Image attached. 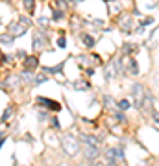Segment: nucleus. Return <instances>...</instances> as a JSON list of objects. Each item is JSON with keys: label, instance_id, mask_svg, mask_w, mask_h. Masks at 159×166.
Returning a JSON list of instances; mask_svg holds the SVG:
<instances>
[{"label": "nucleus", "instance_id": "f257e3e1", "mask_svg": "<svg viewBox=\"0 0 159 166\" xmlns=\"http://www.w3.org/2000/svg\"><path fill=\"white\" fill-rule=\"evenodd\" d=\"M61 150L69 157H76L80 153V142H78V139L72 137V135H63L61 137Z\"/></svg>", "mask_w": 159, "mask_h": 166}, {"label": "nucleus", "instance_id": "f03ea898", "mask_svg": "<svg viewBox=\"0 0 159 166\" xmlns=\"http://www.w3.org/2000/svg\"><path fill=\"white\" fill-rule=\"evenodd\" d=\"M130 92H132V96H133L135 109H141V105H143V100H144L146 87H144L141 81H135V83H132V87H130Z\"/></svg>", "mask_w": 159, "mask_h": 166}, {"label": "nucleus", "instance_id": "7ed1b4c3", "mask_svg": "<svg viewBox=\"0 0 159 166\" xmlns=\"http://www.w3.org/2000/svg\"><path fill=\"white\" fill-rule=\"evenodd\" d=\"M135 26H137V22L130 17V15H126V17H122V20L119 22V30L122 31V33H133L135 31Z\"/></svg>", "mask_w": 159, "mask_h": 166}, {"label": "nucleus", "instance_id": "20e7f679", "mask_svg": "<svg viewBox=\"0 0 159 166\" xmlns=\"http://www.w3.org/2000/svg\"><path fill=\"white\" fill-rule=\"evenodd\" d=\"M141 111L146 113V115H152L154 111V94L150 91L144 92V100H143V105H141Z\"/></svg>", "mask_w": 159, "mask_h": 166}, {"label": "nucleus", "instance_id": "39448f33", "mask_svg": "<svg viewBox=\"0 0 159 166\" xmlns=\"http://www.w3.org/2000/svg\"><path fill=\"white\" fill-rule=\"evenodd\" d=\"M137 52H139V44L137 43H124L122 48H120V55L122 57H132Z\"/></svg>", "mask_w": 159, "mask_h": 166}, {"label": "nucleus", "instance_id": "423d86ee", "mask_svg": "<svg viewBox=\"0 0 159 166\" xmlns=\"http://www.w3.org/2000/svg\"><path fill=\"white\" fill-rule=\"evenodd\" d=\"M28 28H30V20H28V18H20L19 24H13V33H15L17 37H20Z\"/></svg>", "mask_w": 159, "mask_h": 166}, {"label": "nucleus", "instance_id": "0eeeda50", "mask_svg": "<svg viewBox=\"0 0 159 166\" xmlns=\"http://www.w3.org/2000/svg\"><path fill=\"white\" fill-rule=\"evenodd\" d=\"M37 103H43V105H46L50 111H61V103L59 102H56V100H50V98H37Z\"/></svg>", "mask_w": 159, "mask_h": 166}, {"label": "nucleus", "instance_id": "6e6552de", "mask_svg": "<svg viewBox=\"0 0 159 166\" xmlns=\"http://www.w3.org/2000/svg\"><path fill=\"white\" fill-rule=\"evenodd\" d=\"M126 70H128V74H132V76H139V72H141L139 61H137L135 57H130V59H128V65H126Z\"/></svg>", "mask_w": 159, "mask_h": 166}, {"label": "nucleus", "instance_id": "1a4fd4ad", "mask_svg": "<svg viewBox=\"0 0 159 166\" xmlns=\"http://www.w3.org/2000/svg\"><path fill=\"white\" fill-rule=\"evenodd\" d=\"M117 74H119V72H117V67H115V63H109V65H106V72H104V79H106V81H113Z\"/></svg>", "mask_w": 159, "mask_h": 166}, {"label": "nucleus", "instance_id": "9d476101", "mask_svg": "<svg viewBox=\"0 0 159 166\" xmlns=\"http://www.w3.org/2000/svg\"><path fill=\"white\" fill-rule=\"evenodd\" d=\"M83 152H85V159H87V161H94V159L98 157V148L93 146V144H85Z\"/></svg>", "mask_w": 159, "mask_h": 166}, {"label": "nucleus", "instance_id": "9b49d317", "mask_svg": "<svg viewBox=\"0 0 159 166\" xmlns=\"http://www.w3.org/2000/svg\"><path fill=\"white\" fill-rule=\"evenodd\" d=\"M80 41H82V43L85 44V48H89V50H91V48L94 46V43H96V39H94L93 35H89V33H80Z\"/></svg>", "mask_w": 159, "mask_h": 166}, {"label": "nucleus", "instance_id": "f8f14e48", "mask_svg": "<svg viewBox=\"0 0 159 166\" xmlns=\"http://www.w3.org/2000/svg\"><path fill=\"white\" fill-rule=\"evenodd\" d=\"M44 46H46V37L41 35V33L33 35V48H35V50H43Z\"/></svg>", "mask_w": 159, "mask_h": 166}, {"label": "nucleus", "instance_id": "ddd939ff", "mask_svg": "<svg viewBox=\"0 0 159 166\" xmlns=\"http://www.w3.org/2000/svg\"><path fill=\"white\" fill-rule=\"evenodd\" d=\"M24 67H26V70H35L37 68V57H28L24 61Z\"/></svg>", "mask_w": 159, "mask_h": 166}, {"label": "nucleus", "instance_id": "4468645a", "mask_svg": "<svg viewBox=\"0 0 159 166\" xmlns=\"http://www.w3.org/2000/svg\"><path fill=\"white\" fill-rule=\"evenodd\" d=\"M117 107H119L120 111H128V109L132 107V103H130V100L122 98V100H119V102H117Z\"/></svg>", "mask_w": 159, "mask_h": 166}, {"label": "nucleus", "instance_id": "2eb2a0df", "mask_svg": "<svg viewBox=\"0 0 159 166\" xmlns=\"http://www.w3.org/2000/svg\"><path fill=\"white\" fill-rule=\"evenodd\" d=\"M91 85H89V81H85V79H80V81H76L74 83V89H78V91H85V89H89Z\"/></svg>", "mask_w": 159, "mask_h": 166}, {"label": "nucleus", "instance_id": "dca6fc26", "mask_svg": "<svg viewBox=\"0 0 159 166\" xmlns=\"http://www.w3.org/2000/svg\"><path fill=\"white\" fill-rule=\"evenodd\" d=\"M113 150H115V159H117V161H124V157H126V155H124V148H122V146H117V148H113Z\"/></svg>", "mask_w": 159, "mask_h": 166}, {"label": "nucleus", "instance_id": "f3484780", "mask_svg": "<svg viewBox=\"0 0 159 166\" xmlns=\"http://www.w3.org/2000/svg\"><path fill=\"white\" fill-rule=\"evenodd\" d=\"M154 22H156V18H154V17H144V18H143V20H141V22H139V24H141V26H144V28H146V26H152V24H154Z\"/></svg>", "mask_w": 159, "mask_h": 166}, {"label": "nucleus", "instance_id": "a211bd4d", "mask_svg": "<svg viewBox=\"0 0 159 166\" xmlns=\"http://www.w3.org/2000/svg\"><path fill=\"white\" fill-rule=\"evenodd\" d=\"M61 68H63V65L59 63L57 67H44V72H50V74H57V72H59Z\"/></svg>", "mask_w": 159, "mask_h": 166}, {"label": "nucleus", "instance_id": "6ab92c4d", "mask_svg": "<svg viewBox=\"0 0 159 166\" xmlns=\"http://www.w3.org/2000/svg\"><path fill=\"white\" fill-rule=\"evenodd\" d=\"M22 4H24V7H26L28 11L33 13V9H35V0H22Z\"/></svg>", "mask_w": 159, "mask_h": 166}, {"label": "nucleus", "instance_id": "aec40b11", "mask_svg": "<svg viewBox=\"0 0 159 166\" xmlns=\"http://www.w3.org/2000/svg\"><path fill=\"white\" fill-rule=\"evenodd\" d=\"M120 9H122V6H119V4H115V2L109 4V13H111V15H117Z\"/></svg>", "mask_w": 159, "mask_h": 166}, {"label": "nucleus", "instance_id": "412c9836", "mask_svg": "<svg viewBox=\"0 0 159 166\" xmlns=\"http://www.w3.org/2000/svg\"><path fill=\"white\" fill-rule=\"evenodd\" d=\"M115 118H117L119 122H122V124H126V122H128V120H126V116H124V111H120V113H119V111H115Z\"/></svg>", "mask_w": 159, "mask_h": 166}, {"label": "nucleus", "instance_id": "4be33fe9", "mask_svg": "<svg viewBox=\"0 0 159 166\" xmlns=\"http://www.w3.org/2000/svg\"><path fill=\"white\" fill-rule=\"evenodd\" d=\"M59 18H63V11L54 9V20H59Z\"/></svg>", "mask_w": 159, "mask_h": 166}, {"label": "nucleus", "instance_id": "5701e85b", "mask_svg": "<svg viewBox=\"0 0 159 166\" xmlns=\"http://www.w3.org/2000/svg\"><path fill=\"white\" fill-rule=\"evenodd\" d=\"M57 46H59V48H65V46H67V41H65V37H63V35L57 39Z\"/></svg>", "mask_w": 159, "mask_h": 166}, {"label": "nucleus", "instance_id": "b1692460", "mask_svg": "<svg viewBox=\"0 0 159 166\" xmlns=\"http://www.w3.org/2000/svg\"><path fill=\"white\" fill-rule=\"evenodd\" d=\"M46 79H48V78H46V76H37V78H35V81H33V83H35V85H39V83H44V81H46Z\"/></svg>", "mask_w": 159, "mask_h": 166}, {"label": "nucleus", "instance_id": "393cba45", "mask_svg": "<svg viewBox=\"0 0 159 166\" xmlns=\"http://www.w3.org/2000/svg\"><path fill=\"white\" fill-rule=\"evenodd\" d=\"M48 22H50V18H46V17H41L39 18V24L41 26H48Z\"/></svg>", "mask_w": 159, "mask_h": 166}, {"label": "nucleus", "instance_id": "a878e982", "mask_svg": "<svg viewBox=\"0 0 159 166\" xmlns=\"http://www.w3.org/2000/svg\"><path fill=\"white\" fill-rule=\"evenodd\" d=\"M11 113H13V109H11V107H7V111L4 113V116H2V120H7V118L11 116Z\"/></svg>", "mask_w": 159, "mask_h": 166}, {"label": "nucleus", "instance_id": "bb28decb", "mask_svg": "<svg viewBox=\"0 0 159 166\" xmlns=\"http://www.w3.org/2000/svg\"><path fill=\"white\" fill-rule=\"evenodd\" d=\"M52 124H54L56 129H59V120H57V118H52Z\"/></svg>", "mask_w": 159, "mask_h": 166}, {"label": "nucleus", "instance_id": "cd10ccee", "mask_svg": "<svg viewBox=\"0 0 159 166\" xmlns=\"http://www.w3.org/2000/svg\"><path fill=\"white\" fill-rule=\"evenodd\" d=\"M132 13H133V15H135V17H139V15H141V11H139V9H137V7H133V9H132Z\"/></svg>", "mask_w": 159, "mask_h": 166}, {"label": "nucleus", "instance_id": "c85d7f7f", "mask_svg": "<svg viewBox=\"0 0 159 166\" xmlns=\"http://www.w3.org/2000/svg\"><path fill=\"white\" fill-rule=\"evenodd\" d=\"M154 126H156V129L159 131V118H156V120H154Z\"/></svg>", "mask_w": 159, "mask_h": 166}, {"label": "nucleus", "instance_id": "c756f323", "mask_svg": "<svg viewBox=\"0 0 159 166\" xmlns=\"http://www.w3.org/2000/svg\"><path fill=\"white\" fill-rule=\"evenodd\" d=\"M59 166H69V164H65V163H63V164H59Z\"/></svg>", "mask_w": 159, "mask_h": 166}, {"label": "nucleus", "instance_id": "7c9ffc66", "mask_svg": "<svg viewBox=\"0 0 159 166\" xmlns=\"http://www.w3.org/2000/svg\"><path fill=\"white\" fill-rule=\"evenodd\" d=\"M157 102H159V98H157Z\"/></svg>", "mask_w": 159, "mask_h": 166}]
</instances>
